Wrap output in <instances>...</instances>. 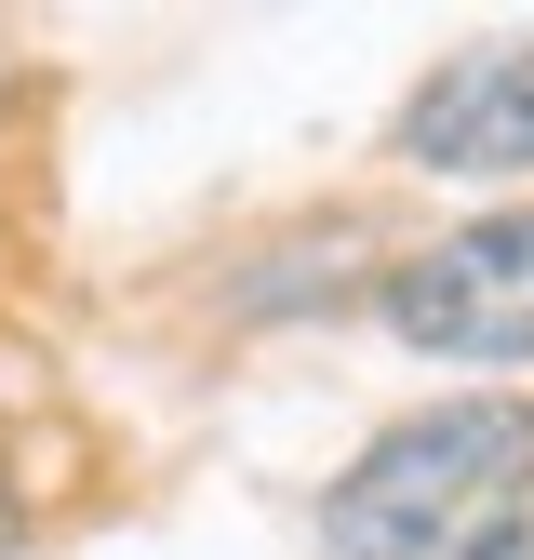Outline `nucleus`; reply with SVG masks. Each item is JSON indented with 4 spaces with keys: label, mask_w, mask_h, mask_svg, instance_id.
I'll list each match as a JSON object with an SVG mask.
<instances>
[{
    "label": "nucleus",
    "mask_w": 534,
    "mask_h": 560,
    "mask_svg": "<svg viewBox=\"0 0 534 560\" xmlns=\"http://www.w3.org/2000/svg\"><path fill=\"white\" fill-rule=\"evenodd\" d=\"M387 320L428 361H534V214H481L387 280Z\"/></svg>",
    "instance_id": "obj_2"
},
{
    "label": "nucleus",
    "mask_w": 534,
    "mask_h": 560,
    "mask_svg": "<svg viewBox=\"0 0 534 560\" xmlns=\"http://www.w3.org/2000/svg\"><path fill=\"white\" fill-rule=\"evenodd\" d=\"M534 494V400H441L321 494V560H481Z\"/></svg>",
    "instance_id": "obj_1"
},
{
    "label": "nucleus",
    "mask_w": 534,
    "mask_h": 560,
    "mask_svg": "<svg viewBox=\"0 0 534 560\" xmlns=\"http://www.w3.org/2000/svg\"><path fill=\"white\" fill-rule=\"evenodd\" d=\"M481 560H534V521H508V534H495V547H481Z\"/></svg>",
    "instance_id": "obj_4"
},
{
    "label": "nucleus",
    "mask_w": 534,
    "mask_h": 560,
    "mask_svg": "<svg viewBox=\"0 0 534 560\" xmlns=\"http://www.w3.org/2000/svg\"><path fill=\"white\" fill-rule=\"evenodd\" d=\"M400 161H428V174H534V40L454 54L400 107Z\"/></svg>",
    "instance_id": "obj_3"
}]
</instances>
